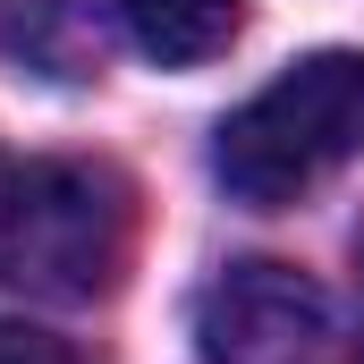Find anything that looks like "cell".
Here are the masks:
<instances>
[{"label":"cell","mask_w":364,"mask_h":364,"mask_svg":"<svg viewBox=\"0 0 364 364\" xmlns=\"http://www.w3.org/2000/svg\"><path fill=\"white\" fill-rule=\"evenodd\" d=\"M136 255V186L110 161H26L0 178V279L43 305L110 296Z\"/></svg>","instance_id":"obj_1"},{"label":"cell","mask_w":364,"mask_h":364,"mask_svg":"<svg viewBox=\"0 0 364 364\" xmlns=\"http://www.w3.org/2000/svg\"><path fill=\"white\" fill-rule=\"evenodd\" d=\"M348 161H364V51H314L279 68L255 102L220 119V144H212L220 186L255 212L314 195Z\"/></svg>","instance_id":"obj_2"},{"label":"cell","mask_w":364,"mask_h":364,"mask_svg":"<svg viewBox=\"0 0 364 364\" xmlns=\"http://www.w3.org/2000/svg\"><path fill=\"white\" fill-rule=\"evenodd\" d=\"M203 364H364L339 296L296 263H229L195 296Z\"/></svg>","instance_id":"obj_3"},{"label":"cell","mask_w":364,"mask_h":364,"mask_svg":"<svg viewBox=\"0 0 364 364\" xmlns=\"http://www.w3.org/2000/svg\"><path fill=\"white\" fill-rule=\"evenodd\" d=\"M119 26L144 60L161 68H203L237 43L246 26V0H119Z\"/></svg>","instance_id":"obj_4"},{"label":"cell","mask_w":364,"mask_h":364,"mask_svg":"<svg viewBox=\"0 0 364 364\" xmlns=\"http://www.w3.org/2000/svg\"><path fill=\"white\" fill-rule=\"evenodd\" d=\"M0 364H77V356H68V339H51L34 322H0Z\"/></svg>","instance_id":"obj_5"}]
</instances>
